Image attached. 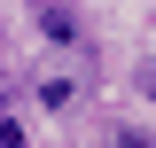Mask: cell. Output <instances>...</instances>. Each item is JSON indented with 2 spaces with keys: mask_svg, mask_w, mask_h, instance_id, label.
<instances>
[{
  "mask_svg": "<svg viewBox=\"0 0 156 148\" xmlns=\"http://www.w3.org/2000/svg\"><path fill=\"white\" fill-rule=\"evenodd\" d=\"M78 93L86 86H78L70 70H55V78H39V109H78Z\"/></svg>",
  "mask_w": 156,
  "mask_h": 148,
  "instance_id": "obj_1",
  "label": "cell"
},
{
  "mask_svg": "<svg viewBox=\"0 0 156 148\" xmlns=\"http://www.w3.org/2000/svg\"><path fill=\"white\" fill-rule=\"evenodd\" d=\"M39 39H47V47H70V39H78V16H70V8H39Z\"/></svg>",
  "mask_w": 156,
  "mask_h": 148,
  "instance_id": "obj_2",
  "label": "cell"
},
{
  "mask_svg": "<svg viewBox=\"0 0 156 148\" xmlns=\"http://www.w3.org/2000/svg\"><path fill=\"white\" fill-rule=\"evenodd\" d=\"M109 148H156V140H148L140 125H117V132H109Z\"/></svg>",
  "mask_w": 156,
  "mask_h": 148,
  "instance_id": "obj_3",
  "label": "cell"
}]
</instances>
